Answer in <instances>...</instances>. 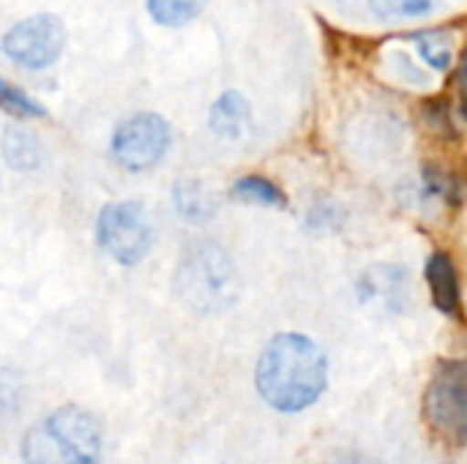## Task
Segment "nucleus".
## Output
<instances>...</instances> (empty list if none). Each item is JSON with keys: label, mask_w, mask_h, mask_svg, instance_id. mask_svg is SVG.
Listing matches in <instances>:
<instances>
[{"label": "nucleus", "mask_w": 467, "mask_h": 464, "mask_svg": "<svg viewBox=\"0 0 467 464\" xmlns=\"http://www.w3.org/2000/svg\"><path fill=\"white\" fill-rule=\"evenodd\" d=\"M254 386L263 402L279 413L309 410L328 388V358L304 334H279L260 353Z\"/></svg>", "instance_id": "1"}, {"label": "nucleus", "mask_w": 467, "mask_h": 464, "mask_svg": "<svg viewBox=\"0 0 467 464\" xmlns=\"http://www.w3.org/2000/svg\"><path fill=\"white\" fill-rule=\"evenodd\" d=\"M104 432L93 413L68 405L36 421L22 438L25 464H99Z\"/></svg>", "instance_id": "2"}, {"label": "nucleus", "mask_w": 467, "mask_h": 464, "mask_svg": "<svg viewBox=\"0 0 467 464\" xmlns=\"http://www.w3.org/2000/svg\"><path fill=\"white\" fill-rule=\"evenodd\" d=\"M424 421L451 446L467 443V358H446L435 366L424 391Z\"/></svg>", "instance_id": "3"}, {"label": "nucleus", "mask_w": 467, "mask_h": 464, "mask_svg": "<svg viewBox=\"0 0 467 464\" xmlns=\"http://www.w3.org/2000/svg\"><path fill=\"white\" fill-rule=\"evenodd\" d=\"M96 238L101 249L123 268L140 265L153 243L150 232V219L142 202L123 200V202H109L99 213L96 224Z\"/></svg>", "instance_id": "4"}, {"label": "nucleus", "mask_w": 467, "mask_h": 464, "mask_svg": "<svg viewBox=\"0 0 467 464\" xmlns=\"http://www.w3.org/2000/svg\"><path fill=\"white\" fill-rule=\"evenodd\" d=\"M230 260L213 243H200L189 249L178 265V293L194 309H216L224 304V293L230 290Z\"/></svg>", "instance_id": "5"}, {"label": "nucleus", "mask_w": 467, "mask_h": 464, "mask_svg": "<svg viewBox=\"0 0 467 464\" xmlns=\"http://www.w3.org/2000/svg\"><path fill=\"white\" fill-rule=\"evenodd\" d=\"M170 123L156 112H137L126 118L109 142V156L129 172H145L156 167L170 148Z\"/></svg>", "instance_id": "6"}, {"label": "nucleus", "mask_w": 467, "mask_h": 464, "mask_svg": "<svg viewBox=\"0 0 467 464\" xmlns=\"http://www.w3.org/2000/svg\"><path fill=\"white\" fill-rule=\"evenodd\" d=\"M66 46V27L55 14H33L16 22L5 38L3 52L25 68L52 66Z\"/></svg>", "instance_id": "7"}, {"label": "nucleus", "mask_w": 467, "mask_h": 464, "mask_svg": "<svg viewBox=\"0 0 467 464\" xmlns=\"http://www.w3.org/2000/svg\"><path fill=\"white\" fill-rule=\"evenodd\" d=\"M424 279H427L435 309L443 314H457L462 295H460V276H457L451 254L432 252L424 263Z\"/></svg>", "instance_id": "8"}, {"label": "nucleus", "mask_w": 467, "mask_h": 464, "mask_svg": "<svg viewBox=\"0 0 467 464\" xmlns=\"http://www.w3.org/2000/svg\"><path fill=\"white\" fill-rule=\"evenodd\" d=\"M249 120H252V109H249V101L235 93V90H227L222 93L213 107H211V115H208V123L211 129L224 137V139H238L244 137V131L249 129Z\"/></svg>", "instance_id": "9"}, {"label": "nucleus", "mask_w": 467, "mask_h": 464, "mask_svg": "<svg viewBox=\"0 0 467 464\" xmlns=\"http://www.w3.org/2000/svg\"><path fill=\"white\" fill-rule=\"evenodd\" d=\"M3 159L8 161V167L27 172L36 170L41 164V148L36 142V137L25 129H5L3 134Z\"/></svg>", "instance_id": "10"}, {"label": "nucleus", "mask_w": 467, "mask_h": 464, "mask_svg": "<svg viewBox=\"0 0 467 464\" xmlns=\"http://www.w3.org/2000/svg\"><path fill=\"white\" fill-rule=\"evenodd\" d=\"M233 197L241 200V202L265 205V208H285V205H287L285 191H282L274 180H268V178H263V175H244L241 180H235Z\"/></svg>", "instance_id": "11"}, {"label": "nucleus", "mask_w": 467, "mask_h": 464, "mask_svg": "<svg viewBox=\"0 0 467 464\" xmlns=\"http://www.w3.org/2000/svg\"><path fill=\"white\" fill-rule=\"evenodd\" d=\"M416 46L419 55L435 68V71H446L454 60V44L451 36L443 30H424V33H410L408 36Z\"/></svg>", "instance_id": "12"}, {"label": "nucleus", "mask_w": 467, "mask_h": 464, "mask_svg": "<svg viewBox=\"0 0 467 464\" xmlns=\"http://www.w3.org/2000/svg\"><path fill=\"white\" fill-rule=\"evenodd\" d=\"M150 16L164 25V27H181L186 22H192L200 8H202V0H145Z\"/></svg>", "instance_id": "13"}, {"label": "nucleus", "mask_w": 467, "mask_h": 464, "mask_svg": "<svg viewBox=\"0 0 467 464\" xmlns=\"http://www.w3.org/2000/svg\"><path fill=\"white\" fill-rule=\"evenodd\" d=\"M0 109L19 118V120H30V118H41L44 107L30 98L22 88L11 85L8 79H0Z\"/></svg>", "instance_id": "14"}, {"label": "nucleus", "mask_w": 467, "mask_h": 464, "mask_svg": "<svg viewBox=\"0 0 467 464\" xmlns=\"http://www.w3.org/2000/svg\"><path fill=\"white\" fill-rule=\"evenodd\" d=\"M435 0H369V5L380 16L402 19V16H421L432 8Z\"/></svg>", "instance_id": "15"}, {"label": "nucleus", "mask_w": 467, "mask_h": 464, "mask_svg": "<svg viewBox=\"0 0 467 464\" xmlns=\"http://www.w3.org/2000/svg\"><path fill=\"white\" fill-rule=\"evenodd\" d=\"M457 82H460L462 93L467 96V49L462 52V57H460V68H457Z\"/></svg>", "instance_id": "16"}]
</instances>
